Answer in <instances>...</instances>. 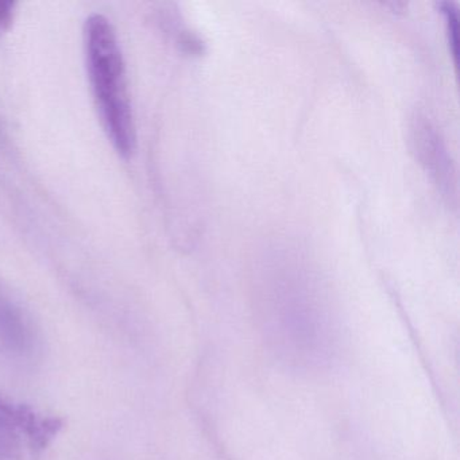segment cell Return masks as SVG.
<instances>
[{
	"label": "cell",
	"mask_w": 460,
	"mask_h": 460,
	"mask_svg": "<svg viewBox=\"0 0 460 460\" xmlns=\"http://www.w3.org/2000/svg\"><path fill=\"white\" fill-rule=\"evenodd\" d=\"M84 36L88 75L102 123L115 150L128 158L136 147V126L117 33L106 17L93 14L85 22Z\"/></svg>",
	"instance_id": "1"
},
{
	"label": "cell",
	"mask_w": 460,
	"mask_h": 460,
	"mask_svg": "<svg viewBox=\"0 0 460 460\" xmlns=\"http://www.w3.org/2000/svg\"><path fill=\"white\" fill-rule=\"evenodd\" d=\"M411 142L414 155L449 203H456L457 179L448 147L438 126L424 112L411 119Z\"/></svg>",
	"instance_id": "2"
},
{
	"label": "cell",
	"mask_w": 460,
	"mask_h": 460,
	"mask_svg": "<svg viewBox=\"0 0 460 460\" xmlns=\"http://www.w3.org/2000/svg\"><path fill=\"white\" fill-rule=\"evenodd\" d=\"M441 13L446 17L447 34H448V44L451 48L452 56H457V31H459V18L457 9L452 2H440L438 4Z\"/></svg>",
	"instance_id": "3"
},
{
	"label": "cell",
	"mask_w": 460,
	"mask_h": 460,
	"mask_svg": "<svg viewBox=\"0 0 460 460\" xmlns=\"http://www.w3.org/2000/svg\"><path fill=\"white\" fill-rule=\"evenodd\" d=\"M13 10H14L13 2L0 0V29H6L12 23Z\"/></svg>",
	"instance_id": "4"
}]
</instances>
